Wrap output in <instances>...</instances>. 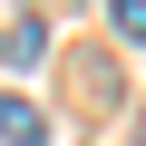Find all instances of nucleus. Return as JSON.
<instances>
[{
  "instance_id": "3",
  "label": "nucleus",
  "mask_w": 146,
  "mask_h": 146,
  "mask_svg": "<svg viewBox=\"0 0 146 146\" xmlns=\"http://www.w3.org/2000/svg\"><path fill=\"white\" fill-rule=\"evenodd\" d=\"M39 10H68V0H39Z\"/></svg>"
},
{
  "instance_id": "1",
  "label": "nucleus",
  "mask_w": 146,
  "mask_h": 146,
  "mask_svg": "<svg viewBox=\"0 0 146 146\" xmlns=\"http://www.w3.org/2000/svg\"><path fill=\"white\" fill-rule=\"evenodd\" d=\"M0 146H49V107L39 98H0Z\"/></svg>"
},
{
  "instance_id": "2",
  "label": "nucleus",
  "mask_w": 146,
  "mask_h": 146,
  "mask_svg": "<svg viewBox=\"0 0 146 146\" xmlns=\"http://www.w3.org/2000/svg\"><path fill=\"white\" fill-rule=\"evenodd\" d=\"M0 58H10V68H39V58H49V29H39V20H20L10 39H0Z\"/></svg>"
}]
</instances>
